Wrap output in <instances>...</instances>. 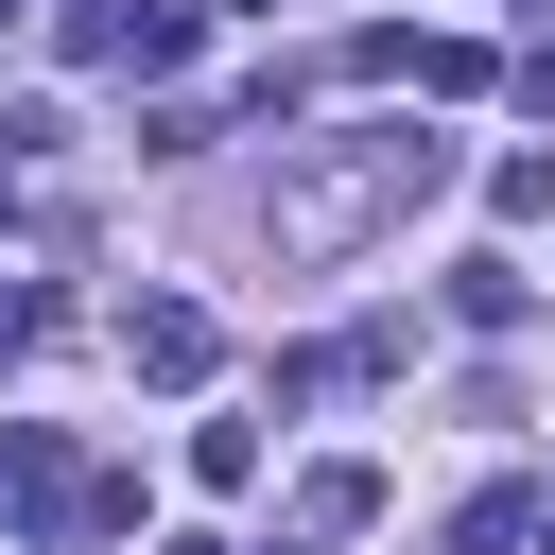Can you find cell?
Listing matches in <instances>:
<instances>
[{
	"instance_id": "obj_7",
	"label": "cell",
	"mask_w": 555,
	"mask_h": 555,
	"mask_svg": "<svg viewBox=\"0 0 555 555\" xmlns=\"http://www.w3.org/2000/svg\"><path fill=\"white\" fill-rule=\"evenodd\" d=\"M0 17H17V0H0Z\"/></svg>"
},
{
	"instance_id": "obj_6",
	"label": "cell",
	"mask_w": 555,
	"mask_h": 555,
	"mask_svg": "<svg viewBox=\"0 0 555 555\" xmlns=\"http://www.w3.org/2000/svg\"><path fill=\"white\" fill-rule=\"evenodd\" d=\"M173 555H225V538H173Z\"/></svg>"
},
{
	"instance_id": "obj_2",
	"label": "cell",
	"mask_w": 555,
	"mask_h": 555,
	"mask_svg": "<svg viewBox=\"0 0 555 555\" xmlns=\"http://www.w3.org/2000/svg\"><path fill=\"white\" fill-rule=\"evenodd\" d=\"M121 364H139V382H208V364H225V330H208L191 295H139V312H121Z\"/></svg>"
},
{
	"instance_id": "obj_4",
	"label": "cell",
	"mask_w": 555,
	"mask_h": 555,
	"mask_svg": "<svg viewBox=\"0 0 555 555\" xmlns=\"http://www.w3.org/2000/svg\"><path fill=\"white\" fill-rule=\"evenodd\" d=\"M451 555H538V486H486V503L451 520Z\"/></svg>"
},
{
	"instance_id": "obj_1",
	"label": "cell",
	"mask_w": 555,
	"mask_h": 555,
	"mask_svg": "<svg viewBox=\"0 0 555 555\" xmlns=\"http://www.w3.org/2000/svg\"><path fill=\"white\" fill-rule=\"evenodd\" d=\"M451 191V139H416V121H364V139H312V156H278V191H260V243L278 260H364L399 208H434Z\"/></svg>"
},
{
	"instance_id": "obj_5",
	"label": "cell",
	"mask_w": 555,
	"mask_h": 555,
	"mask_svg": "<svg viewBox=\"0 0 555 555\" xmlns=\"http://www.w3.org/2000/svg\"><path fill=\"white\" fill-rule=\"evenodd\" d=\"M451 312H468V330H520L538 295H520V260H451Z\"/></svg>"
},
{
	"instance_id": "obj_3",
	"label": "cell",
	"mask_w": 555,
	"mask_h": 555,
	"mask_svg": "<svg viewBox=\"0 0 555 555\" xmlns=\"http://www.w3.org/2000/svg\"><path fill=\"white\" fill-rule=\"evenodd\" d=\"M364 520H382V468H312L295 486V538H364Z\"/></svg>"
}]
</instances>
